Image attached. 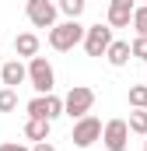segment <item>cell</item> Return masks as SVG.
<instances>
[{
  "label": "cell",
  "mask_w": 147,
  "mask_h": 151,
  "mask_svg": "<svg viewBox=\"0 0 147 151\" xmlns=\"http://www.w3.org/2000/svg\"><path fill=\"white\" fill-rule=\"evenodd\" d=\"M84 35H88V28H84L77 18H67V21H60V25L49 28V46H53L56 53H67L74 46H81Z\"/></svg>",
  "instance_id": "cell-1"
},
{
  "label": "cell",
  "mask_w": 147,
  "mask_h": 151,
  "mask_svg": "<svg viewBox=\"0 0 147 151\" xmlns=\"http://www.w3.org/2000/svg\"><path fill=\"white\" fill-rule=\"evenodd\" d=\"M28 81H32V88L39 95H49L56 88V74H53V67H49L46 56H32L28 60Z\"/></svg>",
  "instance_id": "cell-2"
},
{
  "label": "cell",
  "mask_w": 147,
  "mask_h": 151,
  "mask_svg": "<svg viewBox=\"0 0 147 151\" xmlns=\"http://www.w3.org/2000/svg\"><path fill=\"white\" fill-rule=\"evenodd\" d=\"M91 106H95V91H91L88 84H74L70 91H67V99H63V109H67V116H74V119L88 116Z\"/></svg>",
  "instance_id": "cell-3"
},
{
  "label": "cell",
  "mask_w": 147,
  "mask_h": 151,
  "mask_svg": "<svg viewBox=\"0 0 147 151\" xmlns=\"http://www.w3.org/2000/svg\"><path fill=\"white\" fill-rule=\"evenodd\" d=\"M112 42H116V39H112V25L109 21H105V25H91L88 35H84V53H88V56H105Z\"/></svg>",
  "instance_id": "cell-4"
},
{
  "label": "cell",
  "mask_w": 147,
  "mask_h": 151,
  "mask_svg": "<svg viewBox=\"0 0 147 151\" xmlns=\"http://www.w3.org/2000/svg\"><path fill=\"white\" fill-rule=\"evenodd\" d=\"M102 119H95V116H81L77 123H74V134H70V141L77 144V148H91L95 141H102Z\"/></svg>",
  "instance_id": "cell-5"
},
{
  "label": "cell",
  "mask_w": 147,
  "mask_h": 151,
  "mask_svg": "<svg viewBox=\"0 0 147 151\" xmlns=\"http://www.w3.org/2000/svg\"><path fill=\"white\" fill-rule=\"evenodd\" d=\"M63 99L60 95H35L32 102H28V116H39V119H56V116H63Z\"/></svg>",
  "instance_id": "cell-6"
},
{
  "label": "cell",
  "mask_w": 147,
  "mask_h": 151,
  "mask_svg": "<svg viewBox=\"0 0 147 151\" xmlns=\"http://www.w3.org/2000/svg\"><path fill=\"white\" fill-rule=\"evenodd\" d=\"M25 11H28V21H32L35 28H53V25H56V11H60V7H56L53 0H28V7H25Z\"/></svg>",
  "instance_id": "cell-7"
},
{
  "label": "cell",
  "mask_w": 147,
  "mask_h": 151,
  "mask_svg": "<svg viewBox=\"0 0 147 151\" xmlns=\"http://www.w3.org/2000/svg\"><path fill=\"white\" fill-rule=\"evenodd\" d=\"M126 141H130V123L126 119H109L105 130H102V144L109 151H126Z\"/></svg>",
  "instance_id": "cell-8"
},
{
  "label": "cell",
  "mask_w": 147,
  "mask_h": 151,
  "mask_svg": "<svg viewBox=\"0 0 147 151\" xmlns=\"http://www.w3.org/2000/svg\"><path fill=\"white\" fill-rule=\"evenodd\" d=\"M133 0H109V25L112 28H126L133 25Z\"/></svg>",
  "instance_id": "cell-9"
},
{
  "label": "cell",
  "mask_w": 147,
  "mask_h": 151,
  "mask_svg": "<svg viewBox=\"0 0 147 151\" xmlns=\"http://www.w3.org/2000/svg\"><path fill=\"white\" fill-rule=\"evenodd\" d=\"M0 81H4L7 88H18V84H25V81H28V67L14 56V60H7V63L0 67Z\"/></svg>",
  "instance_id": "cell-10"
},
{
  "label": "cell",
  "mask_w": 147,
  "mask_h": 151,
  "mask_svg": "<svg viewBox=\"0 0 147 151\" xmlns=\"http://www.w3.org/2000/svg\"><path fill=\"white\" fill-rule=\"evenodd\" d=\"M130 56H133V46L130 42H123V39H116L109 46V53H105V60H109L112 67H126L130 63Z\"/></svg>",
  "instance_id": "cell-11"
},
{
  "label": "cell",
  "mask_w": 147,
  "mask_h": 151,
  "mask_svg": "<svg viewBox=\"0 0 147 151\" xmlns=\"http://www.w3.org/2000/svg\"><path fill=\"white\" fill-rule=\"evenodd\" d=\"M49 123L53 119H39V116H28V123H25V137L28 141H49Z\"/></svg>",
  "instance_id": "cell-12"
},
{
  "label": "cell",
  "mask_w": 147,
  "mask_h": 151,
  "mask_svg": "<svg viewBox=\"0 0 147 151\" xmlns=\"http://www.w3.org/2000/svg\"><path fill=\"white\" fill-rule=\"evenodd\" d=\"M14 53L18 56H39V35H32V32H21V35L14 39Z\"/></svg>",
  "instance_id": "cell-13"
},
{
  "label": "cell",
  "mask_w": 147,
  "mask_h": 151,
  "mask_svg": "<svg viewBox=\"0 0 147 151\" xmlns=\"http://www.w3.org/2000/svg\"><path fill=\"white\" fill-rule=\"evenodd\" d=\"M126 123H130V134H144L147 137V109H133Z\"/></svg>",
  "instance_id": "cell-14"
},
{
  "label": "cell",
  "mask_w": 147,
  "mask_h": 151,
  "mask_svg": "<svg viewBox=\"0 0 147 151\" xmlns=\"http://www.w3.org/2000/svg\"><path fill=\"white\" fill-rule=\"evenodd\" d=\"M56 7H60L67 18H81V14H84V0H60Z\"/></svg>",
  "instance_id": "cell-15"
},
{
  "label": "cell",
  "mask_w": 147,
  "mask_h": 151,
  "mask_svg": "<svg viewBox=\"0 0 147 151\" xmlns=\"http://www.w3.org/2000/svg\"><path fill=\"white\" fill-rule=\"evenodd\" d=\"M14 106H18V91L14 88H4L0 91V113H14Z\"/></svg>",
  "instance_id": "cell-16"
},
{
  "label": "cell",
  "mask_w": 147,
  "mask_h": 151,
  "mask_svg": "<svg viewBox=\"0 0 147 151\" xmlns=\"http://www.w3.org/2000/svg\"><path fill=\"white\" fill-rule=\"evenodd\" d=\"M130 106H133V109H144L147 106V88L144 84H133V88H130Z\"/></svg>",
  "instance_id": "cell-17"
},
{
  "label": "cell",
  "mask_w": 147,
  "mask_h": 151,
  "mask_svg": "<svg viewBox=\"0 0 147 151\" xmlns=\"http://www.w3.org/2000/svg\"><path fill=\"white\" fill-rule=\"evenodd\" d=\"M133 28H137V35H147V7L133 11Z\"/></svg>",
  "instance_id": "cell-18"
},
{
  "label": "cell",
  "mask_w": 147,
  "mask_h": 151,
  "mask_svg": "<svg viewBox=\"0 0 147 151\" xmlns=\"http://www.w3.org/2000/svg\"><path fill=\"white\" fill-rule=\"evenodd\" d=\"M130 46H133V56H137V60H144V63H147V35H137L133 42H130Z\"/></svg>",
  "instance_id": "cell-19"
},
{
  "label": "cell",
  "mask_w": 147,
  "mask_h": 151,
  "mask_svg": "<svg viewBox=\"0 0 147 151\" xmlns=\"http://www.w3.org/2000/svg\"><path fill=\"white\" fill-rule=\"evenodd\" d=\"M0 151H32V148H25V144H18V141H4Z\"/></svg>",
  "instance_id": "cell-20"
},
{
  "label": "cell",
  "mask_w": 147,
  "mask_h": 151,
  "mask_svg": "<svg viewBox=\"0 0 147 151\" xmlns=\"http://www.w3.org/2000/svg\"><path fill=\"white\" fill-rule=\"evenodd\" d=\"M32 151H56V148H53L49 141H39V144H35V148H32Z\"/></svg>",
  "instance_id": "cell-21"
},
{
  "label": "cell",
  "mask_w": 147,
  "mask_h": 151,
  "mask_svg": "<svg viewBox=\"0 0 147 151\" xmlns=\"http://www.w3.org/2000/svg\"><path fill=\"white\" fill-rule=\"evenodd\" d=\"M144 151H147V141H144Z\"/></svg>",
  "instance_id": "cell-22"
},
{
  "label": "cell",
  "mask_w": 147,
  "mask_h": 151,
  "mask_svg": "<svg viewBox=\"0 0 147 151\" xmlns=\"http://www.w3.org/2000/svg\"><path fill=\"white\" fill-rule=\"evenodd\" d=\"M0 67H4V63H0Z\"/></svg>",
  "instance_id": "cell-23"
},
{
  "label": "cell",
  "mask_w": 147,
  "mask_h": 151,
  "mask_svg": "<svg viewBox=\"0 0 147 151\" xmlns=\"http://www.w3.org/2000/svg\"><path fill=\"white\" fill-rule=\"evenodd\" d=\"M144 109H147V106H144Z\"/></svg>",
  "instance_id": "cell-24"
}]
</instances>
